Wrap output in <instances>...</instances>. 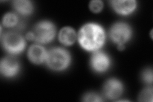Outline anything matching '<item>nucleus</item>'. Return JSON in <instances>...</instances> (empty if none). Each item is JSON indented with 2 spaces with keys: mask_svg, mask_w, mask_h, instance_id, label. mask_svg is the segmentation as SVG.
Wrapping results in <instances>:
<instances>
[{
  "mask_svg": "<svg viewBox=\"0 0 153 102\" xmlns=\"http://www.w3.org/2000/svg\"><path fill=\"white\" fill-rule=\"evenodd\" d=\"M78 40L80 46L88 51H97L105 43V33L99 24L88 23L79 32Z\"/></svg>",
  "mask_w": 153,
  "mask_h": 102,
  "instance_id": "nucleus-1",
  "label": "nucleus"
},
{
  "mask_svg": "<svg viewBox=\"0 0 153 102\" xmlns=\"http://www.w3.org/2000/svg\"><path fill=\"white\" fill-rule=\"evenodd\" d=\"M45 61L51 69L62 71L69 66L71 56L68 51L63 48H54L47 52Z\"/></svg>",
  "mask_w": 153,
  "mask_h": 102,
  "instance_id": "nucleus-2",
  "label": "nucleus"
},
{
  "mask_svg": "<svg viewBox=\"0 0 153 102\" xmlns=\"http://www.w3.org/2000/svg\"><path fill=\"white\" fill-rule=\"evenodd\" d=\"M35 40L40 43H47L54 40L56 33L54 24L48 21H41L36 24L33 29Z\"/></svg>",
  "mask_w": 153,
  "mask_h": 102,
  "instance_id": "nucleus-3",
  "label": "nucleus"
},
{
  "mask_svg": "<svg viewBox=\"0 0 153 102\" xmlns=\"http://www.w3.org/2000/svg\"><path fill=\"white\" fill-rule=\"evenodd\" d=\"M2 45L10 54H18L25 50L26 42L19 34L15 32H8L2 37Z\"/></svg>",
  "mask_w": 153,
  "mask_h": 102,
  "instance_id": "nucleus-4",
  "label": "nucleus"
},
{
  "mask_svg": "<svg viewBox=\"0 0 153 102\" xmlns=\"http://www.w3.org/2000/svg\"><path fill=\"white\" fill-rule=\"evenodd\" d=\"M110 37L117 45H124L130 39L132 35V30L128 24L117 22L112 26L110 31Z\"/></svg>",
  "mask_w": 153,
  "mask_h": 102,
  "instance_id": "nucleus-5",
  "label": "nucleus"
},
{
  "mask_svg": "<svg viewBox=\"0 0 153 102\" xmlns=\"http://www.w3.org/2000/svg\"><path fill=\"white\" fill-rule=\"evenodd\" d=\"M91 65L95 71L104 72L111 66V60L103 52L97 51L94 52L91 58Z\"/></svg>",
  "mask_w": 153,
  "mask_h": 102,
  "instance_id": "nucleus-6",
  "label": "nucleus"
},
{
  "mask_svg": "<svg viewBox=\"0 0 153 102\" xmlns=\"http://www.w3.org/2000/svg\"><path fill=\"white\" fill-rule=\"evenodd\" d=\"M19 70V63L16 58L13 56L4 57L0 63V71L4 77H12L16 76Z\"/></svg>",
  "mask_w": 153,
  "mask_h": 102,
  "instance_id": "nucleus-7",
  "label": "nucleus"
},
{
  "mask_svg": "<svg viewBox=\"0 0 153 102\" xmlns=\"http://www.w3.org/2000/svg\"><path fill=\"white\" fill-rule=\"evenodd\" d=\"M123 91V84L116 79H111L107 81L103 89L104 96L108 100H116L118 98L122 95Z\"/></svg>",
  "mask_w": 153,
  "mask_h": 102,
  "instance_id": "nucleus-8",
  "label": "nucleus"
},
{
  "mask_svg": "<svg viewBox=\"0 0 153 102\" xmlns=\"http://www.w3.org/2000/svg\"><path fill=\"white\" fill-rule=\"evenodd\" d=\"M111 5L117 13L126 16L133 13L137 8V2L135 0L126 1H111Z\"/></svg>",
  "mask_w": 153,
  "mask_h": 102,
  "instance_id": "nucleus-9",
  "label": "nucleus"
},
{
  "mask_svg": "<svg viewBox=\"0 0 153 102\" xmlns=\"http://www.w3.org/2000/svg\"><path fill=\"white\" fill-rule=\"evenodd\" d=\"M47 52L45 48L39 45H33L29 48L27 56L29 60L35 64L39 65L46 61Z\"/></svg>",
  "mask_w": 153,
  "mask_h": 102,
  "instance_id": "nucleus-10",
  "label": "nucleus"
},
{
  "mask_svg": "<svg viewBox=\"0 0 153 102\" xmlns=\"http://www.w3.org/2000/svg\"><path fill=\"white\" fill-rule=\"evenodd\" d=\"M76 35L75 30L70 27H65L59 31V40L66 46L74 44L76 41Z\"/></svg>",
  "mask_w": 153,
  "mask_h": 102,
  "instance_id": "nucleus-11",
  "label": "nucleus"
},
{
  "mask_svg": "<svg viewBox=\"0 0 153 102\" xmlns=\"http://www.w3.org/2000/svg\"><path fill=\"white\" fill-rule=\"evenodd\" d=\"M13 7L16 12L22 16H29L33 11L32 3L27 0H17L13 1Z\"/></svg>",
  "mask_w": 153,
  "mask_h": 102,
  "instance_id": "nucleus-12",
  "label": "nucleus"
},
{
  "mask_svg": "<svg viewBox=\"0 0 153 102\" xmlns=\"http://www.w3.org/2000/svg\"><path fill=\"white\" fill-rule=\"evenodd\" d=\"M19 22L18 17L15 13H8L3 19V24L7 28H13L17 25Z\"/></svg>",
  "mask_w": 153,
  "mask_h": 102,
  "instance_id": "nucleus-13",
  "label": "nucleus"
},
{
  "mask_svg": "<svg viewBox=\"0 0 153 102\" xmlns=\"http://www.w3.org/2000/svg\"><path fill=\"white\" fill-rule=\"evenodd\" d=\"M139 100L141 101H152V88L149 87L143 89L139 96Z\"/></svg>",
  "mask_w": 153,
  "mask_h": 102,
  "instance_id": "nucleus-14",
  "label": "nucleus"
},
{
  "mask_svg": "<svg viewBox=\"0 0 153 102\" xmlns=\"http://www.w3.org/2000/svg\"><path fill=\"white\" fill-rule=\"evenodd\" d=\"M103 2L100 0H93L89 4V8L94 13L100 12L103 8Z\"/></svg>",
  "mask_w": 153,
  "mask_h": 102,
  "instance_id": "nucleus-15",
  "label": "nucleus"
},
{
  "mask_svg": "<svg viewBox=\"0 0 153 102\" xmlns=\"http://www.w3.org/2000/svg\"><path fill=\"white\" fill-rule=\"evenodd\" d=\"M142 80L143 82L147 84H152V70L151 68H148L144 70L142 73Z\"/></svg>",
  "mask_w": 153,
  "mask_h": 102,
  "instance_id": "nucleus-16",
  "label": "nucleus"
},
{
  "mask_svg": "<svg viewBox=\"0 0 153 102\" xmlns=\"http://www.w3.org/2000/svg\"><path fill=\"white\" fill-rule=\"evenodd\" d=\"M83 101H95V102H98V101H102L103 100L101 98L99 95H97L94 93H89L86 94L83 98Z\"/></svg>",
  "mask_w": 153,
  "mask_h": 102,
  "instance_id": "nucleus-17",
  "label": "nucleus"
},
{
  "mask_svg": "<svg viewBox=\"0 0 153 102\" xmlns=\"http://www.w3.org/2000/svg\"><path fill=\"white\" fill-rule=\"evenodd\" d=\"M26 39L29 41L35 40V35L33 32H28L26 35Z\"/></svg>",
  "mask_w": 153,
  "mask_h": 102,
  "instance_id": "nucleus-18",
  "label": "nucleus"
},
{
  "mask_svg": "<svg viewBox=\"0 0 153 102\" xmlns=\"http://www.w3.org/2000/svg\"><path fill=\"white\" fill-rule=\"evenodd\" d=\"M124 48H125V46L124 45H117V48L119 51H123L124 49Z\"/></svg>",
  "mask_w": 153,
  "mask_h": 102,
  "instance_id": "nucleus-19",
  "label": "nucleus"
}]
</instances>
